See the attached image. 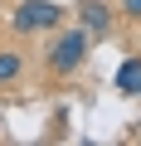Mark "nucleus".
I'll use <instances>...</instances> for the list:
<instances>
[{"label":"nucleus","mask_w":141,"mask_h":146,"mask_svg":"<svg viewBox=\"0 0 141 146\" xmlns=\"http://www.w3.org/2000/svg\"><path fill=\"white\" fill-rule=\"evenodd\" d=\"M117 10H122L131 25H141V0H117Z\"/></svg>","instance_id":"423d86ee"},{"label":"nucleus","mask_w":141,"mask_h":146,"mask_svg":"<svg viewBox=\"0 0 141 146\" xmlns=\"http://www.w3.org/2000/svg\"><path fill=\"white\" fill-rule=\"evenodd\" d=\"M20 78H24V54L0 49V83H20Z\"/></svg>","instance_id":"39448f33"},{"label":"nucleus","mask_w":141,"mask_h":146,"mask_svg":"<svg viewBox=\"0 0 141 146\" xmlns=\"http://www.w3.org/2000/svg\"><path fill=\"white\" fill-rule=\"evenodd\" d=\"M73 20H78L93 39H107V34H112V5H107V0H78Z\"/></svg>","instance_id":"7ed1b4c3"},{"label":"nucleus","mask_w":141,"mask_h":146,"mask_svg":"<svg viewBox=\"0 0 141 146\" xmlns=\"http://www.w3.org/2000/svg\"><path fill=\"white\" fill-rule=\"evenodd\" d=\"M10 25H15V34H54L63 25V5H54V0H24V5H15Z\"/></svg>","instance_id":"f03ea898"},{"label":"nucleus","mask_w":141,"mask_h":146,"mask_svg":"<svg viewBox=\"0 0 141 146\" xmlns=\"http://www.w3.org/2000/svg\"><path fill=\"white\" fill-rule=\"evenodd\" d=\"M112 88H117L122 98H141V54H126V58L117 63V78H112Z\"/></svg>","instance_id":"20e7f679"},{"label":"nucleus","mask_w":141,"mask_h":146,"mask_svg":"<svg viewBox=\"0 0 141 146\" xmlns=\"http://www.w3.org/2000/svg\"><path fill=\"white\" fill-rule=\"evenodd\" d=\"M93 34L73 20V25H58L54 34H49V49H44V68L54 73V78H73V73L88 63V54H93Z\"/></svg>","instance_id":"f257e3e1"}]
</instances>
